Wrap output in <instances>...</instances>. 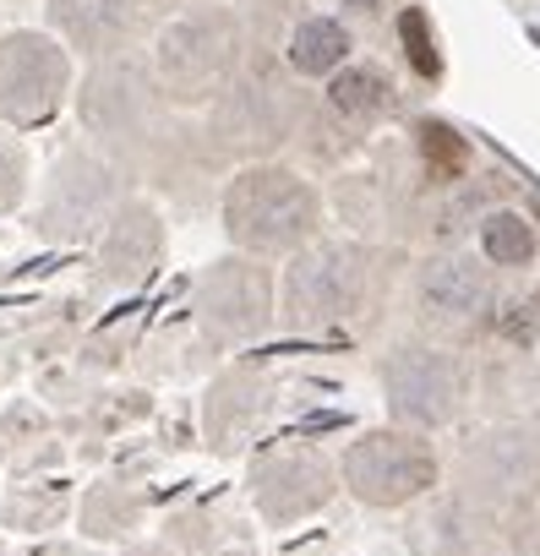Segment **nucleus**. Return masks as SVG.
<instances>
[{
	"instance_id": "obj_1",
	"label": "nucleus",
	"mask_w": 540,
	"mask_h": 556,
	"mask_svg": "<svg viewBox=\"0 0 540 556\" xmlns=\"http://www.w3.org/2000/svg\"><path fill=\"white\" fill-rule=\"evenodd\" d=\"M229 235L251 251H290L317 229V197L290 169H251L224 197Z\"/></svg>"
},
{
	"instance_id": "obj_2",
	"label": "nucleus",
	"mask_w": 540,
	"mask_h": 556,
	"mask_svg": "<svg viewBox=\"0 0 540 556\" xmlns=\"http://www.w3.org/2000/svg\"><path fill=\"white\" fill-rule=\"evenodd\" d=\"M344 480L361 502L372 507H399L410 496H420L431 480H437V458L426 442L415 437H399V431H372L350 447L344 458Z\"/></svg>"
},
{
	"instance_id": "obj_3",
	"label": "nucleus",
	"mask_w": 540,
	"mask_h": 556,
	"mask_svg": "<svg viewBox=\"0 0 540 556\" xmlns=\"http://www.w3.org/2000/svg\"><path fill=\"white\" fill-rule=\"evenodd\" d=\"M355 301V267L344 251H323V256H301L290 267L285 285V306L296 323H334L344 317Z\"/></svg>"
},
{
	"instance_id": "obj_4",
	"label": "nucleus",
	"mask_w": 540,
	"mask_h": 556,
	"mask_svg": "<svg viewBox=\"0 0 540 556\" xmlns=\"http://www.w3.org/2000/svg\"><path fill=\"white\" fill-rule=\"evenodd\" d=\"M344 55H350V34H344L339 23H328V17L301 23V28H296V39H290V61H296V72H306V77L339 72V66H344Z\"/></svg>"
},
{
	"instance_id": "obj_5",
	"label": "nucleus",
	"mask_w": 540,
	"mask_h": 556,
	"mask_svg": "<svg viewBox=\"0 0 540 556\" xmlns=\"http://www.w3.org/2000/svg\"><path fill=\"white\" fill-rule=\"evenodd\" d=\"M328 99H334V110H339V115L366 121V115H382V110L393 104V88H388V77H382V72L355 66V72H339V77H334Z\"/></svg>"
},
{
	"instance_id": "obj_6",
	"label": "nucleus",
	"mask_w": 540,
	"mask_h": 556,
	"mask_svg": "<svg viewBox=\"0 0 540 556\" xmlns=\"http://www.w3.org/2000/svg\"><path fill=\"white\" fill-rule=\"evenodd\" d=\"M415 142H420V159H426V169H431L437 180H453V175H464V164H469V142H464L453 126H442V121H426Z\"/></svg>"
},
{
	"instance_id": "obj_7",
	"label": "nucleus",
	"mask_w": 540,
	"mask_h": 556,
	"mask_svg": "<svg viewBox=\"0 0 540 556\" xmlns=\"http://www.w3.org/2000/svg\"><path fill=\"white\" fill-rule=\"evenodd\" d=\"M486 256L497 267H524L535 256V229L518 218V213H497L486 218Z\"/></svg>"
},
{
	"instance_id": "obj_8",
	"label": "nucleus",
	"mask_w": 540,
	"mask_h": 556,
	"mask_svg": "<svg viewBox=\"0 0 540 556\" xmlns=\"http://www.w3.org/2000/svg\"><path fill=\"white\" fill-rule=\"evenodd\" d=\"M399 39H404V55H410V66H415L420 77H442V55H437V45H431V28H426V12H420V7H404Z\"/></svg>"
}]
</instances>
